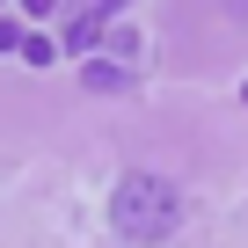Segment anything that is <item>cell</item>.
<instances>
[{
  "label": "cell",
  "mask_w": 248,
  "mask_h": 248,
  "mask_svg": "<svg viewBox=\"0 0 248 248\" xmlns=\"http://www.w3.org/2000/svg\"><path fill=\"white\" fill-rule=\"evenodd\" d=\"M219 8H226V15H241V22H248V0H219Z\"/></svg>",
  "instance_id": "6"
},
{
  "label": "cell",
  "mask_w": 248,
  "mask_h": 248,
  "mask_svg": "<svg viewBox=\"0 0 248 248\" xmlns=\"http://www.w3.org/2000/svg\"><path fill=\"white\" fill-rule=\"evenodd\" d=\"M0 51H22V30L15 22H0Z\"/></svg>",
  "instance_id": "4"
},
{
  "label": "cell",
  "mask_w": 248,
  "mask_h": 248,
  "mask_svg": "<svg viewBox=\"0 0 248 248\" xmlns=\"http://www.w3.org/2000/svg\"><path fill=\"white\" fill-rule=\"evenodd\" d=\"M80 80H88L95 95H117V88H124V66H109V59H88V73H80Z\"/></svg>",
  "instance_id": "2"
},
{
  "label": "cell",
  "mask_w": 248,
  "mask_h": 248,
  "mask_svg": "<svg viewBox=\"0 0 248 248\" xmlns=\"http://www.w3.org/2000/svg\"><path fill=\"white\" fill-rule=\"evenodd\" d=\"M22 8H30V15H51V8H59V0H22Z\"/></svg>",
  "instance_id": "5"
},
{
  "label": "cell",
  "mask_w": 248,
  "mask_h": 248,
  "mask_svg": "<svg viewBox=\"0 0 248 248\" xmlns=\"http://www.w3.org/2000/svg\"><path fill=\"white\" fill-rule=\"evenodd\" d=\"M109 226H117L124 241H139V248L168 241V233L183 226V197H175V183L154 175V168L117 175V190H109Z\"/></svg>",
  "instance_id": "1"
},
{
  "label": "cell",
  "mask_w": 248,
  "mask_h": 248,
  "mask_svg": "<svg viewBox=\"0 0 248 248\" xmlns=\"http://www.w3.org/2000/svg\"><path fill=\"white\" fill-rule=\"evenodd\" d=\"M241 102H248V80H241Z\"/></svg>",
  "instance_id": "7"
},
{
  "label": "cell",
  "mask_w": 248,
  "mask_h": 248,
  "mask_svg": "<svg viewBox=\"0 0 248 248\" xmlns=\"http://www.w3.org/2000/svg\"><path fill=\"white\" fill-rule=\"evenodd\" d=\"M22 59H30V66H51V59H59V51H51V44H44V37H22Z\"/></svg>",
  "instance_id": "3"
}]
</instances>
